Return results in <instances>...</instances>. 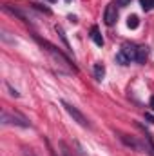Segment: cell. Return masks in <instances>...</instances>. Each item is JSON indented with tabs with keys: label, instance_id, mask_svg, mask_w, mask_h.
<instances>
[{
	"label": "cell",
	"instance_id": "obj_1",
	"mask_svg": "<svg viewBox=\"0 0 154 156\" xmlns=\"http://www.w3.org/2000/svg\"><path fill=\"white\" fill-rule=\"evenodd\" d=\"M33 38L37 40L40 45H42V49H45V51H47V53H49V55H51L58 64H62L64 67H67V69H71V71H78L76 66H75V64H73V62H71V60H69V58H67V56H65V55H64L56 45H53V44H51V42H47V40L40 38L38 35H33Z\"/></svg>",
	"mask_w": 154,
	"mask_h": 156
},
{
	"label": "cell",
	"instance_id": "obj_2",
	"mask_svg": "<svg viewBox=\"0 0 154 156\" xmlns=\"http://www.w3.org/2000/svg\"><path fill=\"white\" fill-rule=\"evenodd\" d=\"M0 122H2V125H16V127H24V129L31 127V122L24 115H20V113H9L7 109H2Z\"/></svg>",
	"mask_w": 154,
	"mask_h": 156
},
{
	"label": "cell",
	"instance_id": "obj_3",
	"mask_svg": "<svg viewBox=\"0 0 154 156\" xmlns=\"http://www.w3.org/2000/svg\"><path fill=\"white\" fill-rule=\"evenodd\" d=\"M62 105H64V109H65V111L69 113V116L73 118V120L76 122L78 125H82V127H85V129H89V127H91L89 120L83 116V113H82V111H80L78 107H75L73 104H69V102H65V100L62 102Z\"/></svg>",
	"mask_w": 154,
	"mask_h": 156
},
{
	"label": "cell",
	"instance_id": "obj_4",
	"mask_svg": "<svg viewBox=\"0 0 154 156\" xmlns=\"http://www.w3.org/2000/svg\"><path fill=\"white\" fill-rule=\"evenodd\" d=\"M120 134V140L127 145V147H132L134 151H138V153H149V154H152L151 151H149V147L147 145H143L142 142H138V140H134L132 136H129V134H123V133H118Z\"/></svg>",
	"mask_w": 154,
	"mask_h": 156
},
{
	"label": "cell",
	"instance_id": "obj_5",
	"mask_svg": "<svg viewBox=\"0 0 154 156\" xmlns=\"http://www.w3.org/2000/svg\"><path fill=\"white\" fill-rule=\"evenodd\" d=\"M120 53L129 60V64L131 62H136V53H138V47L134 45V44H129V42H125L123 45H121V49H120Z\"/></svg>",
	"mask_w": 154,
	"mask_h": 156
},
{
	"label": "cell",
	"instance_id": "obj_6",
	"mask_svg": "<svg viewBox=\"0 0 154 156\" xmlns=\"http://www.w3.org/2000/svg\"><path fill=\"white\" fill-rule=\"evenodd\" d=\"M116 20H118L116 5L114 4H109V5L105 7V13H103V22H105V26H114Z\"/></svg>",
	"mask_w": 154,
	"mask_h": 156
},
{
	"label": "cell",
	"instance_id": "obj_7",
	"mask_svg": "<svg viewBox=\"0 0 154 156\" xmlns=\"http://www.w3.org/2000/svg\"><path fill=\"white\" fill-rule=\"evenodd\" d=\"M2 7H4V11H5V13H11L13 16H16V18H20L22 22H26V24H29V18H27V16L24 15V11H20L18 7H13V5H9V4H4Z\"/></svg>",
	"mask_w": 154,
	"mask_h": 156
},
{
	"label": "cell",
	"instance_id": "obj_8",
	"mask_svg": "<svg viewBox=\"0 0 154 156\" xmlns=\"http://www.w3.org/2000/svg\"><path fill=\"white\" fill-rule=\"evenodd\" d=\"M89 37H91V40H93L98 47H103V44H105V42H103V37L100 35V31H98V27H96V26H93V27H91V35H89Z\"/></svg>",
	"mask_w": 154,
	"mask_h": 156
},
{
	"label": "cell",
	"instance_id": "obj_9",
	"mask_svg": "<svg viewBox=\"0 0 154 156\" xmlns=\"http://www.w3.org/2000/svg\"><path fill=\"white\" fill-rule=\"evenodd\" d=\"M147 58H149V47L140 45V47H138V53H136V62H138V64H145Z\"/></svg>",
	"mask_w": 154,
	"mask_h": 156
},
{
	"label": "cell",
	"instance_id": "obj_10",
	"mask_svg": "<svg viewBox=\"0 0 154 156\" xmlns=\"http://www.w3.org/2000/svg\"><path fill=\"white\" fill-rule=\"evenodd\" d=\"M54 31H56V33H58V37L62 38V42H64V45H65V49H67L69 53H73V49H71V45H69V40H67V37H65V31H64V27L56 24V26H54Z\"/></svg>",
	"mask_w": 154,
	"mask_h": 156
},
{
	"label": "cell",
	"instance_id": "obj_11",
	"mask_svg": "<svg viewBox=\"0 0 154 156\" xmlns=\"http://www.w3.org/2000/svg\"><path fill=\"white\" fill-rule=\"evenodd\" d=\"M94 76H96V80H102V78L105 76V66L103 64H94Z\"/></svg>",
	"mask_w": 154,
	"mask_h": 156
},
{
	"label": "cell",
	"instance_id": "obj_12",
	"mask_svg": "<svg viewBox=\"0 0 154 156\" xmlns=\"http://www.w3.org/2000/svg\"><path fill=\"white\" fill-rule=\"evenodd\" d=\"M127 26H129L131 29H136V27L140 26V18H138L136 15H131V16L127 18Z\"/></svg>",
	"mask_w": 154,
	"mask_h": 156
},
{
	"label": "cell",
	"instance_id": "obj_13",
	"mask_svg": "<svg viewBox=\"0 0 154 156\" xmlns=\"http://www.w3.org/2000/svg\"><path fill=\"white\" fill-rule=\"evenodd\" d=\"M58 145H60V149H62V156H73L71 149H69V145H67L65 142H60Z\"/></svg>",
	"mask_w": 154,
	"mask_h": 156
},
{
	"label": "cell",
	"instance_id": "obj_14",
	"mask_svg": "<svg viewBox=\"0 0 154 156\" xmlns=\"http://www.w3.org/2000/svg\"><path fill=\"white\" fill-rule=\"evenodd\" d=\"M29 5H31L33 9H38V11H42V13H45V15H51V9H49V7H45V5H40V4H35V2H33V4H29Z\"/></svg>",
	"mask_w": 154,
	"mask_h": 156
},
{
	"label": "cell",
	"instance_id": "obj_15",
	"mask_svg": "<svg viewBox=\"0 0 154 156\" xmlns=\"http://www.w3.org/2000/svg\"><path fill=\"white\" fill-rule=\"evenodd\" d=\"M142 2V7H143V11H151L154 7V0H140Z\"/></svg>",
	"mask_w": 154,
	"mask_h": 156
},
{
	"label": "cell",
	"instance_id": "obj_16",
	"mask_svg": "<svg viewBox=\"0 0 154 156\" xmlns=\"http://www.w3.org/2000/svg\"><path fill=\"white\" fill-rule=\"evenodd\" d=\"M116 62H118L120 66H129V60H127L121 53H118V55H116Z\"/></svg>",
	"mask_w": 154,
	"mask_h": 156
},
{
	"label": "cell",
	"instance_id": "obj_17",
	"mask_svg": "<svg viewBox=\"0 0 154 156\" xmlns=\"http://www.w3.org/2000/svg\"><path fill=\"white\" fill-rule=\"evenodd\" d=\"M44 142H45V145H47V151H49V156H58V154H56V151L53 149V145H51V142H49L47 138H44Z\"/></svg>",
	"mask_w": 154,
	"mask_h": 156
},
{
	"label": "cell",
	"instance_id": "obj_18",
	"mask_svg": "<svg viewBox=\"0 0 154 156\" xmlns=\"http://www.w3.org/2000/svg\"><path fill=\"white\" fill-rule=\"evenodd\" d=\"M5 87L9 89V93H11V96H15V98H18V96H20V93H18L16 89H13V85H11L9 82H5Z\"/></svg>",
	"mask_w": 154,
	"mask_h": 156
},
{
	"label": "cell",
	"instance_id": "obj_19",
	"mask_svg": "<svg viewBox=\"0 0 154 156\" xmlns=\"http://www.w3.org/2000/svg\"><path fill=\"white\" fill-rule=\"evenodd\" d=\"M22 153H24V156H37L35 153H33V149H29V147H24Z\"/></svg>",
	"mask_w": 154,
	"mask_h": 156
},
{
	"label": "cell",
	"instance_id": "obj_20",
	"mask_svg": "<svg viewBox=\"0 0 154 156\" xmlns=\"http://www.w3.org/2000/svg\"><path fill=\"white\" fill-rule=\"evenodd\" d=\"M132 0H116V4L120 5V7H125V5H129Z\"/></svg>",
	"mask_w": 154,
	"mask_h": 156
},
{
	"label": "cell",
	"instance_id": "obj_21",
	"mask_svg": "<svg viewBox=\"0 0 154 156\" xmlns=\"http://www.w3.org/2000/svg\"><path fill=\"white\" fill-rule=\"evenodd\" d=\"M145 120H147V122H151V123H154V116L151 115V113H145Z\"/></svg>",
	"mask_w": 154,
	"mask_h": 156
},
{
	"label": "cell",
	"instance_id": "obj_22",
	"mask_svg": "<svg viewBox=\"0 0 154 156\" xmlns=\"http://www.w3.org/2000/svg\"><path fill=\"white\" fill-rule=\"evenodd\" d=\"M69 20H71V22H73V24H76V22H78V18H76V16H73V15H71V16H69Z\"/></svg>",
	"mask_w": 154,
	"mask_h": 156
},
{
	"label": "cell",
	"instance_id": "obj_23",
	"mask_svg": "<svg viewBox=\"0 0 154 156\" xmlns=\"http://www.w3.org/2000/svg\"><path fill=\"white\" fill-rule=\"evenodd\" d=\"M151 107H152V111H154V96L151 98Z\"/></svg>",
	"mask_w": 154,
	"mask_h": 156
},
{
	"label": "cell",
	"instance_id": "obj_24",
	"mask_svg": "<svg viewBox=\"0 0 154 156\" xmlns=\"http://www.w3.org/2000/svg\"><path fill=\"white\" fill-rule=\"evenodd\" d=\"M47 2H51V4H54V2H56V0H47Z\"/></svg>",
	"mask_w": 154,
	"mask_h": 156
},
{
	"label": "cell",
	"instance_id": "obj_25",
	"mask_svg": "<svg viewBox=\"0 0 154 156\" xmlns=\"http://www.w3.org/2000/svg\"><path fill=\"white\" fill-rule=\"evenodd\" d=\"M65 2H71V0H65Z\"/></svg>",
	"mask_w": 154,
	"mask_h": 156
}]
</instances>
